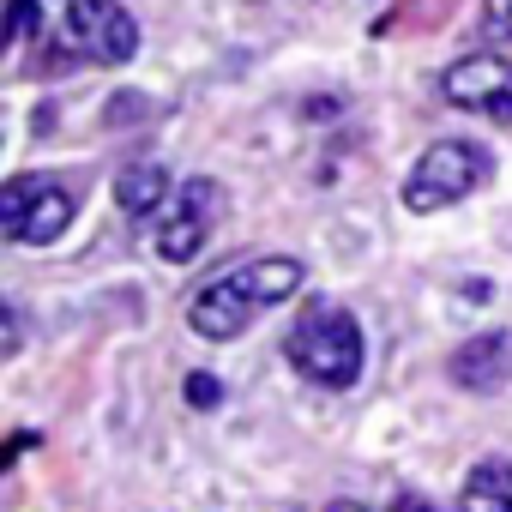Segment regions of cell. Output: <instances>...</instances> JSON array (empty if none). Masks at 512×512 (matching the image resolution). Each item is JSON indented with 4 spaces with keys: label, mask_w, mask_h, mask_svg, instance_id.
Masks as SVG:
<instances>
[{
    "label": "cell",
    "mask_w": 512,
    "mask_h": 512,
    "mask_svg": "<svg viewBox=\"0 0 512 512\" xmlns=\"http://www.w3.org/2000/svg\"><path fill=\"white\" fill-rule=\"evenodd\" d=\"M302 284H308L302 260H290V253H260V260H241V266L205 278L199 296L187 302V326L199 338H211V344H229L260 314H272L290 296H302Z\"/></svg>",
    "instance_id": "1"
},
{
    "label": "cell",
    "mask_w": 512,
    "mask_h": 512,
    "mask_svg": "<svg viewBox=\"0 0 512 512\" xmlns=\"http://www.w3.org/2000/svg\"><path fill=\"white\" fill-rule=\"evenodd\" d=\"M43 49L61 61H91V67H127L139 49V25L121 0H43L31 25Z\"/></svg>",
    "instance_id": "2"
},
{
    "label": "cell",
    "mask_w": 512,
    "mask_h": 512,
    "mask_svg": "<svg viewBox=\"0 0 512 512\" xmlns=\"http://www.w3.org/2000/svg\"><path fill=\"white\" fill-rule=\"evenodd\" d=\"M284 350H290V368H296L302 380L326 386V392H350V386L362 380V326H356V314L338 308V302L302 308V320L290 326Z\"/></svg>",
    "instance_id": "3"
},
{
    "label": "cell",
    "mask_w": 512,
    "mask_h": 512,
    "mask_svg": "<svg viewBox=\"0 0 512 512\" xmlns=\"http://www.w3.org/2000/svg\"><path fill=\"white\" fill-rule=\"evenodd\" d=\"M488 151L470 145V139H440L416 157L410 181H404V205L410 211H440V205H458L464 193H476L488 181Z\"/></svg>",
    "instance_id": "4"
},
{
    "label": "cell",
    "mask_w": 512,
    "mask_h": 512,
    "mask_svg": "<svg viewBox=\"0 0 512 512\" xmlns=\"http://www.w3.org/2000/svg\"><path fill=\"white\" fill-rule=\"evenodd\" d=\"M217 217H223V187H217L211 175H187V181L169 193V205L151 217L157 260H169V266H187L193 253L211 241Z\"/></svg>",
    "instance_id": "5"
},
{
    "label": "cell",
    "mask_w": 512,
    "mask_h": 512,
    "mask_svg": "<svg viewBox=\"0 0 512 512\" xmlns=\"http://www.w3.org/2000/svg\"><path fill=\"white\" fill-rule=\"evenodd\" d=\"M73 211H79V199L61 181H43V175H13L7 187H0V229H7L13 241H25V247L61 241Z\"/></svg>",
    "instance_id": "6"
},
{
    "label": "cell",
    "mask_w": 512,
    "mask_h": 512,
    "mask_svg": "<svg viewBox=\"0 0 512 512\" xmlns=\"http://www.w3.org/2000/svg\"><path fill=\"white\" fill-rule=\"evenodd\" d=\"M440 97L452 109H470V115H488L500 127H512V61L500 55H464L440 73Z\"/></svg>",
    "instance_id": "7"
},
{
    "label": "cell",
    "mask_w": 512,
    "mask_h": 512,
    "mask_svg": "<svg viewBox=\"0 0 512 512\" xmlns=\"http://www.w3.org/2000/svg\"><path fill=\"white\" fill-rule=\"evenodd\" d=\"M512 374V332H482V338H464L458 356H452V380L464 392H500Z\"/></svg>",
    "instance_id": "8"
},
{
    "label": "cell",
    "mask_w": 512,
    "mask_h": 512,
    "mask_svg": "<svg viewBox=\"0 0 512 512\" xmlns=\"http://www.w3.org/2000/svg\"><path fill=\"white\" fill-rule=\"evenodd\" d=\"M169 175H163V163H127L121 175H115V205L133 217V223H145V217H157L163 205H169Z\"/></svg>",
    "instance_id": "9"
},
{
    "label": "cell",
    "mask_w": 512,
    "mask_h": 512,
    "mask_svg": "<svg viewBox=\"0 0 512 512\" xmlns=\"http://www.w3.org/2000/svg\"><path fill=\"white\" fill-rule=\"evenodd\" d=\"M458 512H512V464L506 458H482L464 476Z\"/></svg>",
    "instance_id": "10"
},
{
    "label": "cell",
    "mask_w": 512,
    "mask_h": 512,
    "mask_svg": "<svg viewBox=\"0 0 512 512\" xmlns=\"http://www.w3.org/2000/svg\"><path fill=\"white\" fill-rule=\"evenodd\" d=\"M187 404H199V410H217V404H223V386H217V374H187Z\"/></svg>",
    "instance_id": "11"
},
{
    "label": "cell",
    "mask_w": 512,
    "mask_h": 512,
    "mask_svg": "<svg viewBox=\"0 0 512 512\" xmlns=\"http://www.w3.org/2000/svg\"><path fill=\"white\" fill-rule=\"evenodd\" d=\"M488 31L494 37H512V0H488Z\"/></svg>",
    "instance_id": "12"
},
{
    "label": "cell",
    "mask_w": 512,
    "mask_h": 512,
    "mask_svg": "<svg viewBox=\"0 0 512 512\" xmlns=\"http://www.w3.org/2000/svg\"><path fill=\"white\" fill-rule=\"evenodd\" d=\"M43 7V0H13V19H7V31L13 37H25V25H31V13Z\"/></svg>",
    "instance_id": "13"
},
{
    "label": "cell",
    "mask_w": 512,
    "mask_h": 512,
    "mask_svg": "<svg viewBox=\"0 0 512 512\" xmlns=\"http://www.w3.org/2000/svg\"><path fill=\"white\" fill-rule=\"evenodd\" d=\"M392 512H434V506H428V500H398Z\"/></svg>",
    "instance_id": "14"
},
{
    "label": "cell",
    "mask_w": 512,
    "mask_h": 512,
    "mask_svg": "<svg viewBox=\"0 0 512 512\" xmlns=\"http://www.w3.org/2000/svg\"><path fill=\"white\" fill-rule=\"evenodd\" d=\"M326 512H368V506H362V500H332Z\"/></svg>",
    "instance_id": "15"
}]
</instances>
